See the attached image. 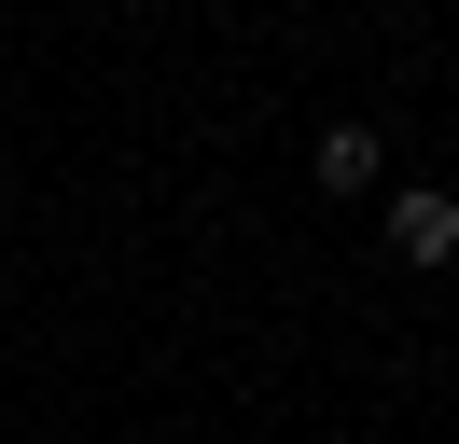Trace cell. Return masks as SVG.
Returning <instances> with one entry per match:
<instances>
[{
	"mask_svg": "<svg viewBox=\"0 0 459 444\" xmlns=\"http://www.w3.org/2000/svg\"><path fill=\"white\" fill-rule=\"evenodd\" d=\"M390 264H418V278L459 264V194H446V181H403V194H390Z\"/></svg>",
	"mask_w": 459,
	"mask_h": 444,
	"instance_id": "obj_1",
	"label": "cell"
},
{
	"mask_svg": "<svg viewBox=\"0 0 459 444\" xmlns=\"http://www.w3.org/2000/svg\"><path fill=\"white\" fill-rule=\"evenodd\" d=\"M376 181H390L376 125H362V111H334V125H320V194H376Z\"/></svg>",
	"mask_w": 459,
	"mask_h": 444,
	"instance_id": "obj_2",
	"label": "cell"
}]
</instances>
